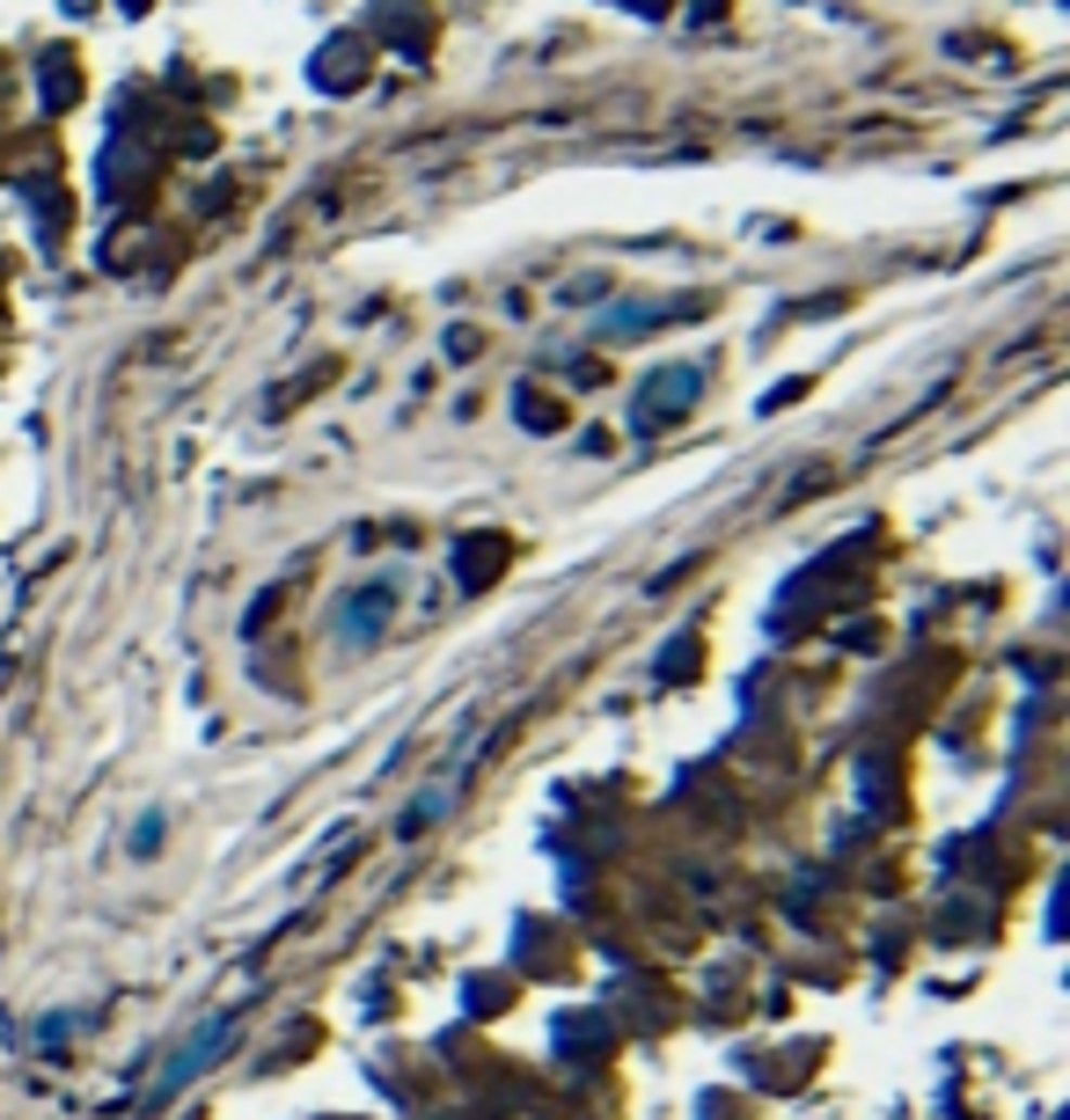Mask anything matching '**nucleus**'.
Listing matches in <instances>:
<instances>
[{
  "instance_id": "1",
  "label": "nucleus",
  "mask_w": 1070,
  "mask_h": 1120,
  "mask_svg": "<svg viewBox=\"0 0 1070 1120\" xmlns=\"http://www.w3.org/2000/svg\"><path fill=\"white\" fill-rule=\"evenodd\" d=\"M228 1032H235V1011H220V1018H206L198 1032H184V1047L169 1055V1069L154 1077V1091L140 1098V1106H169V1098H177V1091H184L191 1077H206V1069H214V1062L228 1055Z\"/></svg>"
},
{
  "instance_id": "2",
  "label": "nucleus",
  "mask_w": 1070,
  "mask_h": 1120,
  "mask_svg": "<svg viewBox=\"0 0 1070 1120\" xmlns=\"http://www.w3.org/2000/svg\"><path fill=\"white\" fill-rule=\"evenodd\" d=\"M697 389H704V374H697V366H668V374H653V381H645V403H639V432H653V425L682 418V411L697 403Z\"/></svg>"
},
{
  "instance_id": "3",
  "label": "nucleus",
  "mask_w": 1070,
  "mask_h": 1120,
  "mask_svg": "<svg viewBox=\"0 0 1070 1120\" xmlns=\"http://www.w3.org/2000/svg\"><path fill=\"white\" fill-rule=\"evenodd\" d=\"M397 594H403L397 578H374V586H360V594L345 601V623H352V630H360V637H382V623H389V608H397Z\"/></svg>"
},
{
  "instance_id": "4",
  "label": "nucleus",
  "mask_w": 1070,
  "mask_h": 1120,
  "mask_svg": "<svg viewBox=\"0 0 1070 1120\" xmlns=\"http://www.w3.org/2000/svg\"><path fill=\"white\" fill-rule=\"evenodd\" d=\"M520 418L536 425V432H557V425H565V411H557V403H536V389H520Z\"/></svg>"
},
{
  "instance_id": "5",
  "label": "nucleus",
  "mask_w": 1070,
  "mask_h": 1120,
  "mask_svg": "<svg viewBox=\"0 0 1070 1120\" xmlns=\"http://www.w3.org/2000/svg\"><path fill=\"white\" fill-rule=\"evenodd\" d=\"M154 843H162V813H147V820H140V835H132V849H140V857H147Z\"/></svg>"
}]
</instances>
